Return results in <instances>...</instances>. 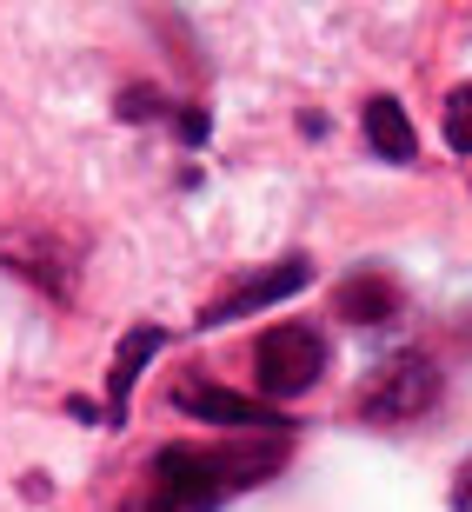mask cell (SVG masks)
<instances>
[{
    "mask_svg": "<svg viewBox=\"0 0 472 512\" xmlns=\"http://www.w3.org/2000/svg\"><path fill=\"white\" fill-rule=\"evenodd\" d=\"M273 453L260 446H227V453H207V446H167V453L147 466V486L127 512H213L227 493L266 479Z\"/></svg>",
    "mask_w": 472,
    "mask_h": 512,
    "instance_id": "6da1fadb",
    "label": "cell"
},
{
    "mask_svg": "<svg viewBox=\"0 0 472 512\" xmlns=\"http://www.w3.org/2000/svg\"><path fill=\"white\" fill-rule=\"evenodd\" d=\"M433 399H439V366L426 360V353H393L373 380L359 386V419L399 426V419L433 413Z\"/></svg>",
    "mask_w": 472,
    "mask_h": 512,
    "instance_id": "7a4b0ae2",
    "label": "cell"
},
{
    "mask_svg": "<svg viewBox=\"0 0 472 512\" xmlns=\"http://www.w3.org/2000/svg\"><path fill=\"white\" fill-rule=\"evenodd\" d=\"M320 366H326V340L313 326H273L253 346V380H260L266 399H300L320 380Z\"/></svg>",
    "mask_w": 472,
    "mask_h": 512,
    "instance_id": "3957f363",
    "label": "cell"
},
{
    "mask_svg": "<svg viewBox=\"0 0 472 512\" xmlns=\"http://www.w3.org/2000/svg\"><path fill=\"white\" fill-rule=\"evenodd\" d=\"M306 280H313V273H306V260L266 266V273H253V280L227 286V293H220V300L200 313V326H227V320H246V313H260V306H273V300H293Z\"/></svg>",
    "mask_w": 472,
    "mask_h": 512,
    "instance_id": "277c9868",
    "label": "cell"
},
{
    "mask_svg": "<svg viewBox=\"0 0 472 512\" xmlns=\"http://www.w3.org/2000/svg\"><path fill=\"white\" fill-rule=\"evenodd\" d=\"M173 399H180L187 413L213 419V426H233V433H246V426H280L266 406H253V399H240V393H220V386H200V380H187Z\"/></svg>",
    "mask_w": 472,
    "mask_h": 512,
    "instance_id": "5b68a950",
    "label": "cell"
},
{
    "mask_svg": "<svg viewBox=\"0 0 472 512\" xmlns=\"http://www.w3.org/2000/svg\"><path fill=\"white\" fill-rule=\"evenodd\" d=\"M333 306H340L353 326H379V320H393V313H399V286L386 280V273H353V280H340Z\"/></svg>",
    "mask_w": 472,
    "mask_h": 512,
    "instance_id": "8992f818",
    "label": "cell"
},
{
    "mask_svg": "<svg viewBox=\"0 0 472 512\" xmlns=\"http://www.w3.org/2000/svg\"><path fill=\"white\" fill-rule=\"evenodd\" d=\"M366 140H373V153H386L393 167H406L419 153V140H413V120H406V107L399 100H366Z\"/></svg>",
    "mask_w": 472,
    "mask_h": 512,
    "instance_id": "52a82bcc",
    "label": "cell"
},
{
    "mask_svg": "<svg viewBox=\"0 0 472 512\" xmlns=\"http://www.w3.org/2000/svg\"><path fill=\"white\" fill-rule=\"evenodd\" d=\"M160 333H153V326H140V333H133L127 346H120V360H114V386H107V393H114V413H127V393H133V380H140V360H147V353H160Z\"/></svg>",
    "mask_w": 472,
    "mask_h": 512,
    "instance_id": "ba28073f",
    "label": "cell"
},
{
    "mask_svg": "<svg viewBox=\"0 0 472 512\" xmlns=\"http://www.w3.org/2000/svg\"><path fill=\"white\" fill-rule=\"evenodd\" d=\"M439 127H446V147L453 153H472V87H459V94L446 100V120H439Z\"/></svg>",
    "mask_w": 472,
    "mask_h": 512,
    "instance_id": "9c48e42d",
    "label": "cell"
},
{
    "mask_svg": "<svg viewBox=\"0 0 472 512\" xmlns=\"http://www.w3.org/2000/svg\"><path fill=\"white\" fill-rule=\"evenodd\" d=\"M453 512H472V473L459 479V493H453Z\"/></svg>",
    "mask_w": 472,
    "mask_h": 512,
    "instance_id": "30bf717a",
    "label": "cell"
}]
</instances>
